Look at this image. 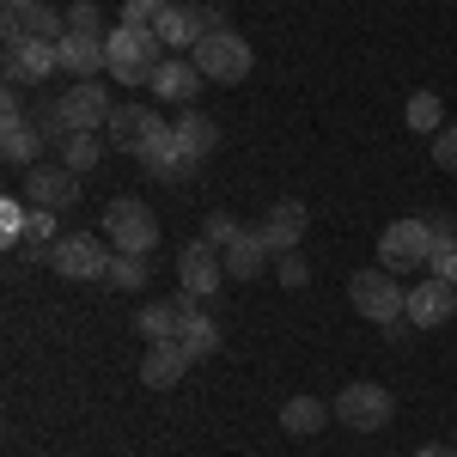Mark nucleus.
Instances as JSON below:
<instances>
[{
	"label": "nucleus",
	"instance_id": "nucleus-25",
	"mask_svg": "<svg viewBox=\"0 0 457 457\" xmlns=\"http://www.w3.org/2000/svg\"><path fill=\"white\" fill-rule=\"evenodd\" d=\"M135 329H141V342H177V299H153V305H141Z\"/></svg>",
	"mask_w": 457,
	"mask_h": 457
},
{
	"label": "nucleus",
	"instance_id": "nucleus-11",
	"mask_svg": "<svg viewBox=\"0 0 457 457\" xmlns=\"http://www.w3.org/2000/svg\"><path fill=\"white\" fill-rule=\"evenodd\" d=\"M457 317V287L439 281V275H427V281L409 287V305H403V323L409 329H439V323H452Z\"/></svg>",
	"mask_w": 457,
	"mask_h": 457
},
{
	"label": "nucleus",
	"instance_id": "nucleus-1",
	"mask_svg": "<svg viewBox=\"0 0 457 457\" xmlns=\"http://www.w3.org/2000/svg\"><path fill=\"white\" fill-rule=\"evenodd\" d=\"M165 55L171 49L159 43L153 25H116L104 37V73L116 86H153V73L165 68Z\"/></svg>",
	"mask_w": 457,
	"mask_h": 457
},
{
	"label": "nucleus",
	"instance_id": "nucleus-40",
	"mask_svg": "<svg viewBox=\"0 0 457 457\" xmlns=\"http://www.w3.org/2000/svg\"><path fill=\"white\" fill-rule=\"evenodd\" d=\"M183 6H195V0H183Z\"/></svg>",
	"mask_w": 457,
	"mask_h": 457
},
{
	"label": "nucleus",
	"instance_id": "nucleus-29",
	"mask_svg": "<svg viewBox=\"0 0 457 457\" xmlns=\"http://www.w3.org/2000/svg\"><path fill=\"white\" fill-rule=\"evenodd\" d=\"M25 220H31V202H25V195H6V202H0V238L12 250H25Z\"/></svg>",
	"mask_w": 457,
	"mask_h": 457
},
{
	"label": "nucleus",
	"instance_id": "nucleus-22",
	"mask_svg": "<svg viewBox=\"0 0 457 457\" xmlns=\"http://www.w3.org/2000/svg\"><path fill=\"white\" fill-rule=\"evenodd\" d=\"M55 49H62V73H68V79H98V73H104V37L68 31Z\"/></svg>",
	"mask_w": 457,
	"mask_h": 457
},
{
	"label": "nucleus",
	"instance_id": "nucleus-15",
	"mask_svg": "<svg viewBox=\"0 0 457 457\" xmlns=\"http://www.w3.org/2000/svg\"><path fill=\"white\" fill-rule=\"evenodd\" d=\"M202 86H208V79H202V68H195V55H165V68L153 73V98H159V104H195V98H202Z\"/></svg>",
	"mask_w": 457,
	"mask_h": 457
},
{
	"label": "nucleus",
	"instance_id": "nucleus-20",
	"mask_svg": "<svg viewBox=\"0 0 457 457\" xmlns=\"http://www.w3.org/2000/svg\"><path fill=\"white\" fill-rule=\"evenodd\" d=\"M305 202H293V195H281L275 208L262 213V238H269V250L275 256H287V250H299V238H305Z\"/></svg>",
	"mask_w": 457,
	"mask_h": 457
},
{
	"label": "nucleus",
	"instance_id": "nucleus-8",
	"mask_svg": "<svg viewBox=\"0 0 457 457\" xmlns=\"http://www.w3.org/2000/svg\"><path fill=\"white\" fill-rule=\"evenodd\" d=\"M55 110H62V122H68V135H98L110 122V92L98 86V79H68V92L55 98Z\"/></svg>",
	"mask_w": 457,
	"mask_h": 457
},
{
	"label": "nucleus",
	"instance_id": "nucleus-6",
	"mask_svg": "<svg viewBox=\"0 0 457 457\" xmlns=\"http://www.w3.org/2000/svg\"><path fill=\"white\" fill-rule=\"evenodd\" d=\"M110 238L104 232H68L62 245H55V256H49V269L62 275V281H104L110 275Z\"/></svg>",
	"mask_w": 457,
	"mask_h": 457
},
{
	"label": "nucleus",
	"instance_id": "nucleus-27",
	"mask_svg": "<svg viewBox=\"0 0 457 457\" xmlns=\"http://www.w3.org/2000/svg\"><path fill=\"white\" fill-rule=\"evenodd\" d=\"M104 135H68V141H62V165H68V171H92V165H98V159H104Z\"/></svg>",
	"mask_w": 457,
	"mask_h": 457
},
{
	"label": "nucleus",
	"instance_id": "nucleus-35",
	"mask_svg": "<svg viewBox=\"0 0 457 457\" xmlns=\"http://www.w3.org/2000/svg\"><path fill=\"white\" fill-rule=\"evenodd\" d=\"M202 238H208L213 250H226L238 238V220H232V213H208V220H202Z\"/></svg>",
	"mask_w": 457,
	"mask_h": 457
},
{
	"label": "nucleus",
	"instance_id": "nucleus-16",
	"mask_svg": "<svg viewBox=\"0 0 457 457\" xmlns=\"http://www.w3.org/2000/svg\"><path fill=\"white\" fill-rule=\"evenodd\" d=\"M226 256V281H262V269L275 262V250L262 238V226H238V238L220 250Z\"/></svg>",
	"mask_w": 457,
	"mask_h": 457
},
{
	"label": "nucleus",
	"instance_id": "nucleus-32",
	"mask_svg": "<svg viewBox=\"0 0 457 457\" xmlns=\"http://www.w3.org/2000/svg\"><path fill=\"white\" fill-rule=\"evenodd\" d=\"M68 31L110 37V31H104V12H98V0H73V6H68Z\"/></svg>",
	"mask_w": 457,
	"mask_h": 457
},
{
	"label": "nucleus",
	"instance_id": "nucleus-38",
	"mask_svg": "<svg viewBox=\"0 0 457 457\" xmlns=\"http://www.w3.org/2000/svg\"><path fill=\"white\" fill-rule=\"evenodd\" d=\"M415 457H457V445H421Z\"/></svg>",
	"mask_w": 457,
	"mask_h": 457
},
{
	"label": "nucleus",
	"instance_id": "nucleus-18",
	"mask_svg": "<svg viewBox=\"0 0 457 457\" xmlns=\"http://www.w3.org/2000/svg\"><path fill=\"white\" fill-rule=\"evenodd\" d=\"M135 159H141V171H146V177H159V183H177V189L189 183V171H195V159H183V146H177L171 129H159V135H153V141H146Z\"/></svg>",
	"mask_w": 457,
	"mask_h": 457
},
{
	"label": "nucleus",
	"instance_id": "nucleus-37",
	"mask_svg": "<svg viewBox=\"0 0 457 457\" xmlns=\"http://www.w3.org/2000/svg\"><path fill=\"white\" fill-rule=\"evenodd\" d=\"M427 226H433V238H457V226H452V213H433V220H427Z\"/></svg>",
	"mask_w": 457,
	"mask_h": 457
},
{
	"label": "nucleus",
	"instance_id": "nucleus-30",
	"mask_svg": "<svg viewBox=\"0 0 457 457\" xmlns=\"http://www.w3.org/2000/svg\"><path fill=\"white\" fill-rule=\"evenodd\" d=\"M104 287H116V293H135V287H146V256H110Z\"/></svg>",
	"mask_w": 457,
	"mask_h": 457
},
{
	"label": "nucleus",
	"instance_id": "nucleus-7",
	"mask_svg": "<svg viewBox=\"0 0 457 457\" xmlns=\"http://www.w3.org/2000/svg\"><path fill=\"white\" fill-rule=\"evenodd\" d=\"M390 415H396V396L385 385H372V378L342 385V396H336V421L348 433H378V427H390Z\"/></svg>",
	"mask_w": 457,
	"mask_h": 457
},
{
	"label": "nucleus",
	"instance_id": "nucleus-33",
	"mask_svg": "<svg viewBox=\"0 0 457 457\" xmlns=\"http://www.w3.org/2000/svg\"><path fill=\"white\" fill-rule=\"evenodd\" d=\"M275 281H281V287H293V293H299V287L312 281V262H305L299 250H287V256H275Z\"/></svg>",
	"mask_w": 457,
	"mask_h": 457
},
{
	"label": "nucleus",
	"instance_id": "nucleus-3",
	"mask_svg": "<svg viewBox=\"0 0 457 457\" xmlns=\"http://www.w3.org/2000/svg\"><path fill=\"white\" fill-rule=\"evenodd\" d=\"M195 68H202V79H208V86H238V79H250V68H256L250 37H238L232 25L208 31L202 43H195Z\"/></svg>",
	"mask_w": 457,
	"mask_h": 457
},
{
	"label": "nucleus",
	"instance_id": "nucleus-21",
	"mask_svg": "<svg viewBox=\"0 0 457 457\" xmlns=\"http://www.w3.org/2000/svg\"><path fill=\"white\" fill-rule=\"evenodd\" d=\"M195 360L177 348V342H146V360H141V385L146 390H171L183 385V372H189Z\"/></svg>",
	"mask_w": 457,
	"mask_h": 457
},
{
	"label": "nucleus",
	"instance_id": "nucleus-2",
	"mask_svg": "<svg viewBox=\"0 0 457 457\" xmlns=\"http://www.w3.org/2000/svg\"><path fill=\"white\" fill-rule=\"evenodd\" d=\"M98 232L110 238L116 256H153V245H159V213L146 208V202H135V195H116L104 208V220H98Z\"/></svg>",
	"mask_w": 457,
	"mask_h": 457
},
{
	"label": "nucleus",
	"instance_id": "nucleus-39",
	"mask_svg": "<svg viewBox=\"0 0 457 457\" xmlns=\"http://www.w3.org/2000/svg\"><path fill=\"white\" fill-rule=\"evenodd\" d=\"M31 6H43V0H6V12H31Z\"/></svg>",
	"mask_w": 457,
	"mask_h": 457
},
{
	"label": "nucleus",
	"instance_id": "nucleus-4",
	"mask_svg": "<svg viewBox=\"0 0 457 457\" xmlns=\"http://www.w3.org/2000/svg\"><path fill=\"white\" fill-rule=\"evenodd\" d=\"M348 299L353 312L366 317V323H378V329H390V323H403V305H409V287L396 281L390 269H360L348 281Z\"/></svg>",
	"mask_w": 457,
	"mask_h": 457
},
{
	"label": "nucleus",
	"instance_id": "nucleus-36",
	"mask_svg": "<svg viewBox=\"0 0 457 457\" xmlns=\"http://www.w3.org/2000/svg\"><path fill=\"white\" fill-rule=\"evenodd\" d=\"M433 165H439V171H457V122H445V129L433 135Z\"/></svg>",
	"mask_w": 457,
	"mask_h": 457
},
{
	"label": "nucleus",
	"instance_id": "nucleus-31",
	"mask_svg": "<svg viewBox=\"0 0 457 457\" xmlns=\"http://www.w3.org/2000/svg\"><path fill=\"white\" fill-rule=\"evenodd\" d=\"M427 275L457 287V238H433V256H427Z\"/></svg>",
	"mask_w": 457,
	"mask_h": 457
},
{
	"label": "nucleus",
	"instance_id": "nucleus-24",
	"mask_svg": "<svg viewBox=\"0 0 457 457\" xmlns=\"http://www.w3.org/2000/svg\"><path fill=\"white\" fill-rule=\"evenodd\" d=\"M281 427L293 433V439H312V433L329 427V409H323L317 396H287L281 403Z\"/></svg>",
	"mask_w": 457,
	"mask_h": 457
},
{
	"label": "nucleus",
	"instance_id": "nucleus-34",
	"mask_svg": "<svg viewBox=\"0 0 457 457\" xmlns=\"http://www.w3.org/2000/svg\"><path fill=\"white\" fill-rule=\"evenodd\" d=\"M171 0H122V25H159Z\"/></svg>",
	"mask_w": 457,
	"mask_h": 457
},
{
	"label": "nucleus",
	"instance_id": "nucleus-10",
	"mask_svg": "<svg viewBox=\"0 0 457 457\" xmlns=\"http://www.w3.org/2000/svg\"><path fill=\"white\" fill-rule=\"evenodd\" d=\"M0 73H6V86H43L49 73H62V49L55 43H37V37H25V43H6V62H0Z\"/></svg>",
	"mask_w": 457,
	"mask_h": 457
},
{
	"label": "nucleus",
	"instance_id": "nucleus-28",
	"mask_svg": "<svg viewBox=\"0 0 457 457\" xmlns=\"http://www.w3.org/2000/svg\"><path fill=\"white\" fill-rule=\"evenodd\" d=\"M25 37H37V43H62V37H68V12L31 6V12H25Z\"/></svg>",
	"mask_w": 457,
	"mask_h": 457
},
{
	"label": "nucleus",
	"instance_id": "nucleus-14",
	"mask_svg": "<svg viewBox=\"0 0 457 457\" xmlns=\"http://www.w3.org/2000/svg\"><path fill=\"white\" fill-rule=\"evenodd\" d=\"M159 129H171V122H165L153 104H116V110H110V122H104L110 146H122V153H141Z\"/></svg>",
	"mask_w": 457,
	"mask_h": 457
},
{
	"label": "nucleus",
	"instance_id": "nucleus-17",
	"mask_svg": "<svg viewBox=\"0 0 457 457\" xmlns=\"http://www.w3.org/2000/svg\"><path fill=\"white\" fill-rule=\"evenodd\" d=\"M43 141H49V135H43L37 116H0V159H6V165H25V171L43 165Z\"/></svg>",
	"mask_w": 457,
	"mask_h": 457
},
{
	"label": "nucleus",
	"instance_id": "nucleus-5",
	"mask_svg": "<svg viewBox=\"0 0 457 457\" xmlns=\"http://www.w3.org/2000/svg\"><path fill=\"white\" fill-rule=\"evenodd\" d=\"M427 256H433L427 220H390L378 232V269H390V275H415V269H427Z\"/></svg>",
	"mask_w": 457,
	"mask_h": 457
},
{
	"label": "nucleus",
	"instance_id": "nucleus-12",
	"mask_svg": "<svg viewBox=\"0 0 457 457\" xmlns=\"http://www.w3.org/2000/svg\"><path fill=\"white\" fill-rule=\"evenodd\" d=\"M177 348L189 353V360H213L220 353V323L208 317V299L177 293Z\"/></svg>",
	"mask_w": 457,
	"mask_h": 457
},
{
	"label": "nucleus",
	"instance_id": "nucleus-23",
	"mask_svg": "<svg viewBox=\"0 0 457 457\" xmlns=\"http://www.w3.org/2000/svg\"><path fill=\"white\" fill-rule=\"evenodd\" d=\"M171 135H177V146H183V159H195V165H202L213 146H220V122L202 116V110H183V116L171 122Z\"/></svg>",
	"mask_w": 457,
	"mask_h": 457
},
{
	"label": "nucleus",
	"instance_id": "nucleus-9",
	"mask_svg": "<svg viewBox=\"0 0 457 457\" xmlns=\"http://www.w3.org/2000/svg\"><path fill=\"white\" fill-rule=\"evenodd\" d=\"M177 281L189 299H213L220 287H226V256L208 245V238H189V245L177 250Z\"/></svg>",
	"mask_w": 457,
	"mask_h": 457
},
{
	"label": "nucleus",
	"instance_id": "nucleus-13",
	"mask_svg": "<svg viewBox=\"0 0 457 457\" xmlns=\"http://www.w3.org/2000/svg\"><path fill=\"white\" fill-rule=\"evenodd\" d=\"M25 202L49 208V213H68L79 202V171H68V165H31L25 171Z\"/></svg>",
	"mask_w": 457,
	"mask_h": 457
},
{
	"label": "nucleus",
	"instance_id": "nucleus-19",
	"mask_svg": "<svg viewBox=\"0 0 457 457\" xmlns=\"http://www.w3.org/2000/svg\"><path fill=\"white\" fill-rule=\"evenodd\" d=\"M153 31H159V43H165L171 55H195V43L208 37V19H202V6H183V0H171V6H165V19H159Z\"/></svg>",
	"mask_w": 457,
	"mask_h": 457
},
{
	"label": "nucleus",
	"instance_id": "nucleus-26",
	"mask_svg": "<svg viewBox=\"0 0 457 457\" xmlns=\"http://www.w3.org/2000/svg\"><path fill=\"white\" fill-rule=\"evenodd\" d=\"M403 122H409L415 135H427V141H433V135L445 129V104H439L433 92H415V98H409V110H403Z\"/></svg>",
	"mask_w": 457,
	"mask_h": 457
}]
</instances>
